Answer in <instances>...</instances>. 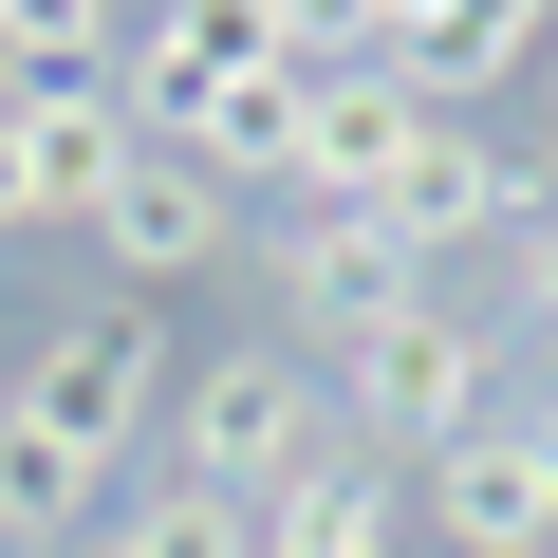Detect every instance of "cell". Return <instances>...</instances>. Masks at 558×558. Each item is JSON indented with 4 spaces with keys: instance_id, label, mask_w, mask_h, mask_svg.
<instances>
[{
    "instance_id": "cell-6",
    "label": "cell",
    "mask_w": 558,
    "mask_h": 558,
    "mask_svg": "<svg viewBox=\"0 0 558 558\" xmlns=\"http://www.w3.org/2000/svg\"><path fill=\"white\" fill-rule=\"evenodd\" d=\"M428 149V94L391 75V57H354V75H299V131H279V186L299 205H391V168Z\"/></svg>"
},
{
    "instance_id": "cell-19",
    "label": "cell",
    "mask_w": 558,
    "mask_h": 558,
    "mask_svg": "<svg viewBox=\"0 0 558 558\" xmlns=\"http://www.w3.org/2000/svg\"><path fill=\"white\" fill-rule=\"evenodd\" d=\"M539 75H558V38H539Z\"/></svg>"
},
{
    "instance_id": "cell-15",
    "label": "cell",
    "mask_w": 558,
    "mask_h": 558,
    "mask_svg": "<svg viewBox=\"0 0 558 558\" xmlns=\"http://www.w3.org/2000/svg\"><path fill=\"white\" fill-rule=\"evenodd\" d=\"M279 57H299V75H354V57H391V0H279Z\"/></svg>"
},
{
    "instance_id": "cell-7",
    "label": "cell",
    "mask_w": 558,
    "mask_h": 558,
    "mask_svg": "<svg viewBox=\"0 0 558 558\" xmlns=\"http://www.w3.org/2000/svg\"><path fill=\"white\" fill-rule=\"evenodd\" d=\"M94 260L131 279V299L223 279V260H242V186H223V168H186V149H131V186L94 205Z\"/></svg>"
},
{
    "instance_id": "cell-9",
    "label": "cell",
    "mask_w": 558,
    "mask_h": 558,
    "mask_svg": "<svg viewBox=\"0 0 558 558\" xmlns=\"http://www.w3.org/2000/svg\"><path fill=\"white\" fill-rule=\"evenodd\" d=\"M410 502H428V539H447V558H539V539H558V484H539L521 410H484L447 465H410Z\"/></svg>"
},
{
    "instance_id": "cell-4",
    "label": "cell",
    "mask_w": 558,
    "mask_h": 558,
    "mask_svg": "<svg viewBox=\"0 0 558 558\" xmlns=\"http://www.w3.org/2000/svg\"><path fill=\"white\" fill-rule=\"evenodd\" d=\"M260 279H279V317H299L317 354H354V336H391V317H428V299H447V279H428L373 205H299V223L260 242Z\"/></svg>"
},
{
    "instance_id": "cell-17",
    "label": "cell",
    "mask_w": 558,
    "mask_h": 558,
    "mask_svg": "<svg viewBox=\"0 0 558 558\" xmlns=\"http://www.w3.org/2000/svg\"><path fill=\"white\" fill-rule=\"evenodd\" d=\"M0 223H38V186H20V131H0Z\"/></svg>"
},
{
    "instance_id": "cell-12",
    "label": "cell",
    "mask_w": 558,
    "mask_h": 558,
    "mask_svg": "<svg viewBox=\"0 0 558 558\" xmlns=\"http://www.w3.org/2000/svg\"><path fill=\"white\" fill-rule=\"evenodd\" d=\"M94 502H112V465H75V447H38L20 410H0V558H75Z\"/></svg>"
},
{
    "instance_id": "cell-14",
    "label": "cell",
    "mask_w": 558,
    "mask_h": 558,
    "mask_svg": "<svg viewBox=\"0 0 558 558\" xmlns=\"http://www.w3.org/2000/svg\"><path fill=\"white\" fill-rule=\"evenodd\" d=\"M94 558H260V502H223V484H186V465H168V484H149Z\"/></svg>"
},
{
    "instance_id": "cell-11",
    "label": "cell",
    "mask_w": 558,
    "mask_h": 558,
    "mask_svg": "<svg viewBox=\"0 0 558 558\" xmlns=\"http://www.w3.org/2000/svg\"><path fill=\"white\" fill-rule=\"evenodd\" d=\"M260 558H410V484L373 447H336L299 502H260Z\"/></svg>"
},
{
    "instance_id": "cell-8",
    "label": "cell",
    "mask_w": 558,
    "mask_h": 558,
    "mask_svg": "<svg viewBox=\"0 0 558 558\" xmlns=\"http://www.w3.org/2000/svg\"><path fill=\"white\" fill-rule=\"evenodd\" d=\"M0 131H20V186H38V223H94V205L131 186V149H149L112 75H38V94L0 75Z\"/></svg>"
},
{
    "instance_id": "cell-16",
    "label": "cell",
    "mask_w": 558,
    "mask_h": 558,
    "mask_svg": "<svg viewBox=\"0 0 558 558\" xmlns=\"http://www.w3.org/2000/svg\"><path fill=\"white\" fill-rule=\"evenodd\" d=\"M521 317H539V336H558V205H539V223H521Z\"/></svg>"
},
{
    "instance_id": "cell-10",
    "label": "cell",
    "mask_w": 558,
    "mask_h": 558,
    "mask_svg": "<svg viewBox=\"0 0 558 558\" xmlns=\"http://www.w3.org/2000/svg\"><path fill=\"white\" fill-rule=\"evenodd\" d=\"M539 38H558V0H391V75H410L428 112H465V94L539 75Z\"/></svg>"
},
{
    "instance_id": "cell-3",
    "label": "cell",
    "mask_w": 558,
    "mask_h": 558,
    "mask_svg": "<svg viewBox=\"0 0 558 558\" xmlns=\"http://www.w3.org/2000/svg\"><path fill=\"white\" fill-rule=\"evenodd\" d=\"M336 428H354L391 484H410V465H447V447L484 428V317H447V299H428V317L354 336V354H336Z\"/></svg>"
},
{
    "instance_id": "cell-13",
    "label": "cell",
    "mask_w": 558,
    "mask_h": 558,
    "mask_svg": "<svg viewBox=\"0 0 558 558\" xmlns=\"http://www.w3.org/2000/svg\"><path fill=\"white\" fill-rule=\"evenodd\" d=\"M131 20L149 0H0V75H131Z\"/></svg>"
},
{
    "instance_id": "cell-18",
    "label": "cell",
    "mask_w": 558,
    "mask_h": 558,
    "mask_svg": "<svg viewBox=\"0 0 558 558\" xmlns=\"http://www.w3.org/2000/svg\"><path fill=\"white\" fill-rule=\"evenodd\" d=\"M521 447H539V484H558V391H539V410H521Z\"/></svg>"
},
{
    "instance_id": "cell-1",
    "label": "cell",
    "mask_w": 558,
    "mask_h": 558,
    "mask_svg": "<svg viewBox=\"0 0 558 558\" xmlns=\"http://www.w3.org/2000/svg\"><path fill=\"white\" fill-rule=\"evenodd\" d=\"M336 447H354V428H336V373H299V354H205V373L168 391V465L223 484V502H299Z\"/></svg>"
},
{
    "instance_id": "cell-5",
    "label": "cell",
    "mask_w": 558,
    "mask_h": 558,
    "mask_svg": "<svg viewBox=\"0 0 558 558\" xmlns=\"http://www.w3.org/2000/svg\"><path fill=\"white\" fill-rule=\"evenodd\" d=\"M539 205H558V168H539V149H502V131L428 112V149L391 168V205H373V223H391V242H410V260L447 279V242H521Z\"/></svg>"
},
{
    "instance_id": "cell-2",
    "label": "cell",
    "mask_w": 558,
    "mask_h": 558,
    "mask_svg": "<svg viewBox=\"0 0 558 558\" xmlns=\"http://www.w3.org/2000/svg\"><path fill=\"white\" fill-rule=\"evenodd\" d=\"M0 410H20L38 447H75V465H131V428L168 410V317H149V299L57 317V336L20 354V391H0Z\"/></svg>"
}]
</instances>
